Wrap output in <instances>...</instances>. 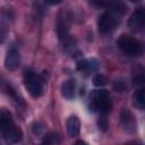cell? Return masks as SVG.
Here are the masks:
<instances>
[{"label":"cell","mask_w":145,"mask_h":145,"mask_svg":"<svg viewBox=\"0 0 145 145\" xmlns=\"http://www.w3.org/2000/svg\"><path fill=\"white\" fill-rule=\"evenodd\" d=\"M111 106H112V104H111L110 95H109L108 91L99 89V91H94L92 93L91 108L93 110H96L102 116H105L111 111Z\"/></svg>","instance_id":"7a4b0ae2"},{"label":"cell","mask_w":145,"mask_h":145,"mask_svg":"<svg viewBox=\"0 0 145 145\" xmlns=\"http://www.w3.org/2000/svg\"><path fill=\"white\" fill-rule=\"evenodd\" d=\"M19 61H20V57H19V52L17 49L11 48L10 50H8L7 56L5 58V66L8 70H15L18 68L19 66Z\"/></svg>","instance_id":"ba28073f"},{"label":"cell","mask_w":145,"mask_h":145,"mask_svg":"<svg viewBox=\"0 0 145 145\" xmlns=\"http://www.w3.org/2000/svg\"><path fill=\"white\" fill-rule=\"evenodd\" d=\"M92 5L99 8H108L118 14H123L126 9L125 5L120 0H92Z\"/></svg>","instance_id":"277c9868"},{"label":"cell","mask_w":145,"mask_h":145,"mask_svg":"<svg viewBox=\"0 0 145 145\" xmlns=\"http://www.w3.org/2000/svg\"><path fill=\"white\" fill-rule=\"evenodd\" d=\"M24 85L33 97H40L44 91V80L31 69L24 71Z\"/></svg>","instance_id":"6da1fadb"},{"label":"cell","mask_w":145,"mask_h":145,"mask_svg":"<svg viewBox=\"0 0 145 145\" xmlns=\"http://www.w3.org/2000/svg\"><path fill=\"white\" fill-rule=\"evenodd\" d=\"M117 24V19L114 18V16L111 12H103L97 20V28L101 33H108L111 29H113V27Z\"/></svg>","instance_id":"5b68a950"},{"label":"cell","mask_w":145,"mask_h":145,"mask_svg":"<svg viewBox=\"0 0 145 145\" xmlns=\"http://www.w3.org/2000/svg\"><path fill=\"white\" fill-rule=\"evenodd\" d=\"M108 84V78L104 76V75H95L93 77V85L96 86V87H102V86H105Z\"/></svg>","instance_id":"e0dca14e"},{"label":"cell","mask_w":145,"mask_h":145,"mask_svg":"<svg viewBox=\"0 0 145 145\" xmlns=\"http://www.w3.org/2000/svg\"><path fill=\"white\" fill-rule=\"evenodd\" d=\"M113 88H114L117 92H122V91L125 89V84H123V82L117 80V82L113 84Z\"/></svg>","instance_id":"ffe728a7"},{"label":"cell","mask_w":145,"mask_h":145,"mask_svg":"<svg viewBox=\"0 0 145 145\" xmlns=\"http://www.w3.org/2000/svg\"><path fill=\"white\" fill-rule=\"evenodd\" d=\"M48 5H58V3H60L62 0H44Z\"/></svg>","instance_id":"7402d4cb"},{"label":"cell","mask_w":145,"mask_h":145,"mask_svg":"<svg viewBox=\"0 0 145 145\" xmlns=\"http://www.w3.org/2000/svg\"><path fill=\"white\" fill-rule=\"evenodd\" d=\"M42 143H44V144H59L60 137L56 133H48L46 135H44Z\"/></svg>","instance_id":"2e32d148"},{"label":"cell","mask_w":145,"mask_h":145,"mask_svg":"<svg viewBox=\"0 0 145 145\" xmlns=\"http://www.w3.org/2000/svg\"><path fill=\"white\" fill-rule=\"evenodd\" d=\"M57 34L60 41L66 42L67 40H69V35H68V27L65 23V20L62 19H58L57 22Z\"/></svg>","instance_id":"4fadbf2b"},{"label":"cell","mask_w":145,"mask_h":145,"mask_svg":"<svg viewBox=\"0 0 145 145\" xmlns=\"http://www.w3.org/2000/svg\"><path fill=\"white\" fill-rule=\"evenodd\" d=\"M41 130H42V127L39 125V123H34V126H33V131L34 133H41Z\"/></svg>","instance_id":"44dd1931"},{"label":"cell","mask_w":145,"mask_h":145,"mask_svg":"<svg viewBox=\"0 0 145 145\" xmlns=\"http://www.w3.org/2000/svg\"><path fill=\"white\" fill-rule=\"evenodd\" d=\"M120 121H121V125L123 127V129L128 133H134L136 131L137 129V123H136V120L133 116V113L127 110V109H123L121 110L120 112Z\"/></svg>","instance_id":"52a82bcc"},{"label":"cell","mask_w":145,"mask_h":145,"mask_svg":"<svg viewBox=\"0 0 145 145\" xmlns=\"http://www.w3.org/2000/svg\"><path fill=\"white\" fill-rule=\"evenodd\" d=\"M97 125H99V128L102 130V131H105L106 129H108V120H106V118L103 116V117H101L100 119H99V121H97Z\"/></svg>","instance_id":"ac0fdd59"},{"label":"cell","mask_w":145,"mask_h":145,"mask_svg":"<svg viewBox=\"0 0 145 145\" xmlns=\"http://www.w3.org/2000/svg\"><path fill=\"white\" fill-rule=\"evenodd\" d=\"M118 46L128 56H139L142 53L140 42L129 35H121L117 41Z\"/></svg>","instance_id":"3957f363"},{"label":"cell","mask_w":145,"mask_h":145,"mask_svg":"<svg viewBox=\"0 0 145 145\" xmlns=\"http://www.w3.org/2000/svg\"><path fill=\"white\" fill-rule=\"evenodd\" d=\"M131 2H138V1H140V0H130Z\"/></svg>","instance_id":"603a6c76"},{"label":"cell","mask_w":145,"mask_h":145,"mask_svg":"<svg viewBox=\"0 0 145 145\" xmlns=\"http://www.w3.org/2000/svg\"><path fill=\"white\" fill-rule=\"evenodd\" d=\"M99 66H100V62H99L96 59L91 58V59H84V60L78 61V63H77V69H78L79 71L91 72V71L97 70Z\"/></svg>","instance_id":"30bf717a"},{"label":"cell","mask_w":145,"mask_h":145,"mask_svg":"<svg viewBox=\"0 0 145 145\" xmlns=\"http://www.w3.org/2000/svg\"><path fill=\"white\" fill-rule=\"evenodd\" d=\"M61 93L66 99H68V100L72 99L74 94H75V82L71 79L65 82L62 84V87H61Z\"/></svg>","instance_id":"5bb4252c"},{"label":"cell","mask_w":145,"mask_h":145,"mask_svg":"<svg viewBox=\"0 0 145 145\" xmlns=\"http://www.w3.org/2000/svg\"><path fill=\"white\" fill-rule=\"evenodd\" d=\"M12 126H15V123L11 118V114L7 111L1 112L0 113V134H3Z\"/></svg>","instance_id":"7c38bea8"},{"label":"cell","mask_w":145,"mask_h":145,"mask_svg":"<svg viewBox=\"0 0 145 145\" xmlns=\"http://www.w3.org/2000/svg\"><path fill=\"white\" fill-rule=\"evenodd\" d=\"M7 31H8V28H7L6 24L2 23V22H0V43L5 40V37L7 35Z\"/></svg>","instance_id":"d6986e66"},{"label":"cell","mask_w":145,"mask_h":145,"mask_svg":"<svg viewBox=\"0 0 145 145\" xmlns=\"http://www.w3.org/2000/svg\"><path fill=\"white\" fill-rule=\"evenodd\" d=\"M67 133L70 137H76L79 134L80 130V122L79 119L76 116H71L67 120Z\"/></svg>","instance_id":"8fae6325"},{"label":"cell","mask_w":145,"mask_h":145,"mask_svg":"<svg viewBox=\"0 0 145 145\" xmlns=\"http://www.w3.org/2000/svg\"><path fill=\"white\" fill-rule=\"evenodd\" d=\"M144 24H145V12L142 8H139L131 14L128 20V26L133 32H138L143 28Z\"/></svg>","instance_id":"8992f818"},{"label":"cell","mask_w":145,"mask_h":145,"mask_svg":"<svg viewBox=\"0 0 145 145\" xmlns=\"http://www.w3.org/2000/svg\"><path fill=\"white\" fill-rule=\"evenodd\" d=\"M133 104L139 110H143L145 106V96H144V89L139 88L137 89L133 95Z\"/></svg>","instance_id":"9a60e30c"},{"label":"cell","mask_w":145,"mask_h":145,"mask_svg":"<svg viewBox=\"0 0 145 145\" xmlns=\"http://www.w3.org/2000/svg\"><path fill=\"white\" fill-rule=\"evenodd\" d=\"M1 135H2V138L8 143H17L23 138V133H22L20 128L16 127V125L12 126L11 128H9L7 131H5Z\"/></svg>","instance_id":"9c48e42d"}]
</instances>
